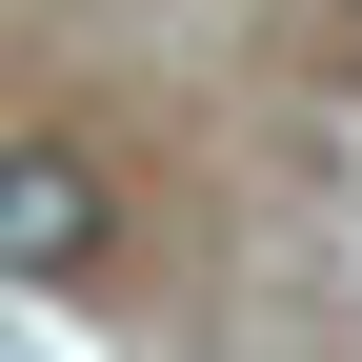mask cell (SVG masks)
<instances>
[{"label":"cell","instance_id":"6da1fadb","mask_svg":"<svg viewBox=\"0 0 362 362\" xmlns=\"http://www.w3.org/2000/svg\"><path fill=\"white\" fill-rule=\"evenodd\" d=\"M61 262H101V161L0 141V282H61Z\"/></svg>","mask_w":362,"mask_h":362},{"label":"cell","instance_id":"7a4b0ae2","mask_svg":"<svg viewBox=\"0 0 362 362\" xmlns=\"http://www.w3.org/2000/svg\"><path fill=\"white\" fill-rule=\"evenodd\" d=\"M342 21H362V0H342Z\"/></svg>","mask_w":362,"mask_h":362}]
</instances>
